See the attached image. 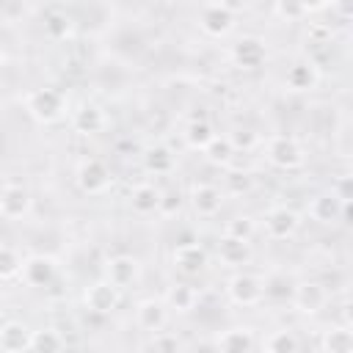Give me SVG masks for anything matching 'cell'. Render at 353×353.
I'll return each instance as SVG.
<instances>
[{
    "label": "cell",
    "instance_id": "obj_25",
    "mask_svg": "<svg viewBox=\"0 0 353 353\" xmlns=\"http://www.w3.org/2000/svg\"><path fill=\"white\" fill-rule=\"evenodd\" d=\"M292 290H295V281L287 276V273H270L268 279H262V298L268 301H292Z\"/></svg>",
    "mask_w": 353,
    "mask_h": 353
},
{
    "label": "cell",
    "instance_id": "obj_18",
    "mask_svg": "<svg viewBox=\"0 0 353 353\" xmlns=\"http://www.w3.org/2000/svg\"><path fill=\"white\" fill-rule=\"evenodd\" d=\"M72 127H74V132H80V135H97V132H102V130L108 127V116H105V110H102L99 105L85 102V105H80V108L74 110Z\"/></svg>",
    "mask_w": 353,
    "mask_h": 353
},
{
    "label": "cell",
    "instance_id": "obj_13",
    "mask_svg": "<svg viewBox=\"0 0 353 353\" xmlns=\"http://www.w3.org/2000/svg\"><path fill=\"white\" fill-rule=\"evenodd\" d=\"M135 323L146 334L163 331L165 323H168V306H165V301H160V298H143L135 306Z\"/></svg>",
    "mask_w": 353,
    "mask_h": 353
},
{
    "label": "cell",
    "instance_id": "obj_20",
    "mask_svg": "<svg viewBox=\"0 0 353 353\" xmlns=\"http://www.w3.org/2000/svg\"><path fill=\"white\" fill-rule=\"evenodd\" d=\"M215 347L218 350H226V353H245V350H254L256 347V339H254V331L251 328H226L223 334H218L215 339Z\"/></svg>",
    "mask_w": 353,
    "mask_h": 353
},
{
    "label": "cell",
    "instance_id": "obj_29",
    "mask_svg": "<svg viewBox=\"0 0 353 353\" xmlns=\"http://www.w3.org/2000/svg\"><path fill=\"white\" fill-rule=\"evenodd\" d=\"M44 33H47L52 41L66 39V36L72 33V19H69V14L61 11V8H50V11L44 14Z\"/></svg>",
    "mask_w": 353,
    "mask_h": 353
},
{
    "label": "cell",
    "instance_id": "obj_3",
    "mask_svg": "<svg viewBox=\"0 0 353 353\" xmlns=\"http://www.w3.org/2000/svg\"><path fill=\"white\" fill-rule=\"evenodd\" d=\"M268 160L270 165L281 168V171H295L303 165L306 154H303V146L298 138L292 135H273L268 141Z\"/></svg>",
    "mask_w": 353,
    "mask_h": 353
},
{
    "label": "cell",
    "instance_id": "obj_39",
    "mask_svg": "<svg viewBox=\"0 0 353 353\" xmlns=\"http://www.w3.org/2000/svg\"><path fill=\"white\" fill-rule=\"evenodd\" d=\"M301 3H303L306 14H312V11H323V8L331 6V0H301Z\"/></svg>",
    "mask_w": 353,
    "mask_h": 353
},
{
    "label": "cell",
    "instance_id": "obj_5",
    "mask_svg": "<svg viewBox=\"0 0 353 353\" xmlns=\"http://www.w3.org/2000/svg\"><path fill=\"white\" fill-rule=\"evenodd\" d=\"M30 210H33V199L28 188L17 182H8L0 188V218L3 221H22L30 215Z\"/></svg>",
    "mask_w": 353,
    "mask_h": 353
},
{
    "label": "cell",
    "instance_id": "obj_12",
    "mask_svg": "<svg viewBox=\"0 0 353 353\" xmlns=\"http://www.w3.org/2000/svg\"><path fill=\"white\" fill-rule=\"evenodd\" d=\"M174 265L185 276H199L207 268V251L199 245V240H185L174 245Z\"/></svg>",
    "mask_w": 353,
    "mask_h": 353
},
{
    "label": "cell",
    "instance_id": "obj_41",
    "mask_svg": "<svg viewBox=\"0 0 353 353\" xmlns=\"http://www.w3.org/2000/svg\"><path fill=\"white\" fill-rule=\"evenodd\" d=\"M0 63H3V50H0Z\"/></svg>",
    "mask_w": 353,
    "mask_h": 353
},
{
    "label": "cell",
    "instance_id": "obj_17",
    "mask_svg": "<svg viewBox=\"0 0 353 353\" xmlns=\"http://www.w3.org/2000/svg\"><path fill=\"white\" fill-rule=\"evenodd\" d=\"M320 74H317V63L312 61H295L287 74H284V88L287 91H295V94H303V91H312L317 85Z\"/></svg>",
    "mask_w": 353,
    "mask_h": 353
},
{
    "label": "cell",
    "instance_id": "obj_6",
    "mask_svg": "<svg viewBox=\"0 0 353 353\" xmlns=\"http://www.w3.org/2000/svg\"><path fill=\"white\" fill-rule=\"evenodd\" d=\"M347 207L350 204H345L339 196H334L331 190H325V193H317V196L309 199L306 212H309L312 221H317L323 226H334V223H339L347 215Z\"/></svg>",
    "mask_w": 353,
    "mask_h": 353
},
{
    "label": "cell",
    "instance_id": "obj_34",
    "mask_svg": "<svg viewBox=\"0 0 353 353\" xmlns=\"http://www.w3.org/2000/svg\"><path fill=\"white\" fill-rule=\"evenodd\" d=\"M223 234L240 237V240H251V237H254V221H251L248 215H237V218H232V221L226 223Z\"/></svg>",
    "mask_w": 353,
    "mask_h": 353
},
{
    "label": "cell",
    "instance_id": "obj_22",
    "mask_svg": "<svg viewBox=\"0 0 353 353\" xmlns=\"http://www.w3.org/2000/svg\"><path fill=\"white\" fill-rule=\"evenodd\" d=\"M163 301H165L168 309L179 312V314H188V312L196 309V303H199V292H196V287H190V284H185V281H176V284L168 287V292H165Z\"/></svg>",
    "mask_w": 353,
    "mask_h": 353
},
{
    "label": "cell",
    "instance_id": "obj_37",
    "mask_svg": "<svg viewBox=\"0 0 353 353\" xmlns=\"http://www.w3.org/2000/svg\"><path fill=\"white\" fill-rule=\"evenodd\" d=\"M331 193L334 196H339L345 204H350V174L345 171V174H339L334 182H331Z\"/></svg>",
    "mask_w": 353,
    "mask_h": 353
},
{
    "label": "cell",
    "instance_id": "obj_7",
    "mask_svg": "<svg viewBox=\"0 0 353 353\" xmlns=\"http://www.w3.org/2000/svg\"><path fill=\"white\" fill-rule=\"evenodd\" d=\"M232 61L237 69L243 72H254L259 66H265L268 61V47L259 36H243L232 44Z\"/></svg>",
    "mask_w": 353,
    "mask_h": 353
},
{
    "label": "cell",
    "instance_id": "obj_32",
    "mask_svg": "<svg viewBox=\"0 0 353 353\" xmlns=\"http://www.w3.org/2000/svg\"><path fill=\"white\" fill-rule=\"evenodd\" d=\"M22 270V256L17 248L11 245H0V281H8L14 276H19Z\"/></svg>",
    "mask_w": 353,
    "mask_h": 353
},
{
    "label": "cell",
    "instance_id": "obj_27",
    "mask_svg": "<svg viewBox=\"0 0 353 353\" xmlns=\"http://www.w3.org/2000/svg\"><path fill=\"white\" fill-rule=\"evenodd\" d=\"M63 347H66V339L61 336V331H55V328L30 331V345H28V350H36V353H55V350H63Z\"/></svg>",
    "mask_w": 353,
    "mask_h": 353
},
{
    "label": "cell",
    "instance_id": "obj_40",
    "mask_svg": "<svg viewBox=\"0 0 353 353\" xmlns=\"http://www.w3.org/2000/svg\"><path fill=\"white\" fill-rule=\"evenodd\" d=\"M215 3H218V6H223V8H229L232 14H237V11H243V8H245V3H248V0H215Z\"/></svg>",
    "mask_w": 353,
    "mask_h": 353
},
{
    "label": "cell",
    "instance_id": "obj_21",
    "mask_svg": "<svg viewBox=\"0 0 353 353\" xmlns=\"http://www.w3.org/2000/svg\"><path fill=\"white\" fill-rule=\"evenodd\" d=\"M157 204H160V188L149 185V182H141L132 188L130 193V210L135 215H154L157 212Z\"/></svg>",
    "mask_w": 353,
    "mask_h": 353
},
{
    "label": "cell",
    "instance_id": "obj_15",
    "mask_svg": "<svg viewBox=\"0 0 353 353\" xmlns=\"http://www.w3.org/2000/svg\"><path fill=\"white\" fill-rule=\"evenodd\" d=\"M190 204L199 218H215L223 207V193H221V188H215L210 182H199L190 190Z\"/></svg>",
    "mask_w": 353,
    "mask_h": 353
},
{
    "label": "cell",
    "instance_id": "obj_24",
    "mask_svg": "<svg viewBox=\"0 0 353 353\" xmlns=\"http://www.w3.org/2000/svg\"><path fill=\"white\" fill-rule=\"evenodd\" d=\"M174 165H176V160H174L171 149H165V146H149L143 152V168L154 176H168L174 171Z\"/></svg>",
    "mask_w": 353,
    "mask_h": 353
},
{
    "label": "cell",
    "instance_id": "obj_4",
    "mask_svg": "<svg viewBox=\"0 0 353 353\" xmlns=\"http://www.w3.org/2000/svg\"><path fill=\"white\" fill-rule=\"evenodd\" d=\"M226 295H229V301L234 303V306H256V303H262L265 298H262V279L256 276V273H245V270H240V273H234L232 279H229V284H226Z\"/></svg>",
    "mask_w": 353,
    "mask_h": 353
},
{
    "label": "cell",
    "instance_id": "obj_11",
    "mask_svg": "<svg viewBox=\"0 0 353 353\" xmlns=\"http://www.w3.org/2000/svg\"><path fill=\"white\" fill-rule=\"evenodd\" d=\"M290 303L303 314H317L328 303V287L320 281H301V284H295Z\"/></svg>",
    "mask_w": 353,
    "mask_h": 353
},
{
    "label": "cell",
    "instance_id": "obj_9",
    "mask_svg": "<svg viewBox=\"0 0 353 353\" xmlns=\"http://www.w3.org/2000/svg\"><path fill=\"white\" fill-rule=\"evenodd\" d=\"M119 298H121V290L116 284H110L108 279L102 281H94L85 292H83V303L91 314H110L116 306H119Z\"/></svg>",
    "mask_w": 353,
    "mask_h": 353
},
{
    "label": "cell",
    "instance_id": "obj_14",
    "mask_svg": "<svg viewBox=\"0 0 353 353\" xmlns=\"http://www.w3.org/2000/svg\"><path fill=\"white\" fill-rule=\"evenodd\" d=\"M199 25H201V30H204L207 36L221 39V36H226V33L234 28V14H232L229 8H223V6H218V3H210V6L201 8Z\"/></svg>",
    "mask_w": 353,
    "mask_h": 353
},
{
    "label": "cell",
    "instance_id": "obj_8",
    "mask_svg": "<svg viewBox=\"0 0 353 353\" xmlns=\"http://www.w3.org/2000/svg\"><path fill=\"white\" fill-rule=\"evenodd\" d=\"M19 276H22V281H25L28 287L44 290V287H50V284L55 281V276H58V262H55L52 256H47V254H33V256L22 259Z\"/></svg>",
    "mask_w": 353,
    "mask_h": 353
},
{
    "label": "cell",
    "instance_id": "obj_19",
    "mask_svg": "<svg viewBox=\"0 0 353 353\" xmlns=\"http://www.w3.org/2000/svg\"><path fill=\"white\" fill-rule=\"evenodd\" d=\"M218 259L226 268H243L251 262V240H240V237H229L223 234L218 243Z\"/></svg>",
    "mask_w": 353,
    "mask_h": 353
},
{
    "label": "cell",
    "instance_id": "obj_30",
    "mask_svg": "<svg viewBox=\"0 0 353 353\" xmlns=\"http://www.w3.org/2000/svg\"><path fill=\"white\" fill-rule=\"evenodd\" d=\"M204 154H207V160L215 163V165H229L232 157H234V141H232L229 135H215V138L204 146Z\"/></svg>",
    "mask_w": 353,
    "mask_h": 353
},
{
    "label": "cell",
    "instance_id": "obj_16",
    "mask_svg": "<svg viewBox=\"0 0 353 353\" xmlns=\"http://www.w3.org/2000/svg\"><path fill=\"white\" fill-rule=\"evenodd\" d=\"M138 276H141V262L132 254H116V256H110V262H108V281L110 284H116L119 290H124V287L135 284Z\"/></svg>",
    "mask_w": 353,
    "mask_h": 353
},
{
    "label": "cell",
    "instance_id": "obj_31",
    "mask_svg": "<svg viewBox=\"0 0 353 353\" xmlns=\"http://www.w3.org/2000/svg\"><path fill=\"white\" fill-rule=\"evenodd\" d=\"M262 345L270 353H295L301 347V342H298V336L292 331H273Z\"/></svg>",
    "mask_w": 353,
    "mask_h": 353
},
{
    "label": "cell",
    "instance_id": "obj_38",
    "mask_svg": "<svg viewBox=\"0 0 353 353\" xmlns=\"http://www.w3.org/2000/svg\"><path fill=\"white\" fill-rule=\"evenodd\" d=\"M331 8H336V14H339L342 19H347L350 11H353V0H331Z\"/></svg>",
    "mask_w": 353,
    "mask_h": 353
},
{
    "label": "cell",
    "instance_id": "obj_26",
    "mask_svg": "<svg viewBox=\"0 0 353 353\" xmlns=\"http://www.w3.org/2000/svg\"><path fill=\"white\" fill-rule=\"evenodd\" d=\"M320 350H328V353H350L353 350V331L350 325H334L323 334L320 339Z\"/></svg>",
    "mask_w": 353,
    "mask_h": 353
},
{
    "label": "cell",
    "instance_id": "obj_10",
    "mask_svg": "<svg viewBox=\"0 0 353 353\" xmlns=\"http://www.w3.org/2000/svg\"><path fill=\"white\" fill-rule=\"evenodd\" d=\"M265 234L270 237V240H290L295 232H298V226H301V218H298V212L295 210H290V207H273V210H268L265 212Z\"/></svg>",
    "mask_w": 353,
    "mask_h": 353
},
{
    "label": "cell",
    "instance_id": "obj_33",
    "mask_svg": "<svg viewBox=\"0 0 353 353\" xmlns=\"http://www.w3.org/2000/svg\"><path fill=\"white\" fill-rule=\"evenodd\" d=\"M179 210H182V193H179V188H165V190H160L157 212L165 215V218H174Z\"/></svg>",
    "mask_w": 353,
    "mask_h": 353
},
{
    "label": "cell",
    "instance_id": "obj_35",
    "mask_svg": "<svg viewBox=\"0 0 353 353\" xmlns=\"http://www.w3.org/2000/svg\"><path fill=\"white\" fill-rule=\"evenodd\" d=\"M276 14L284 22H301L306 17V8L301 0H276Z\"/></svg>",
    "mask_w": 353,
    "mask_h": 353
},
{
    "label": "cell",
    "instance_id": "obj_28",
    "mask_svg": "<svg viewBox=\"0 0 353 353\" xmlns=\"http://www.w3.org/2000/svg\"><path fill=\"white\" fill-rule=\"evenodd\" d=\"M215 138V130L207 119H193L188 127H185V143L193 149V152H204V146Z\"/></svg>",
    "mask_w": 353,
    "mask_h": 353
},
{
    "label": "cell",
    "instance_id": "obj_1",
    "mask_svg": "<svg viewBox=\"0 0 353 353\" xmlns=\"http://www.w3.org/2000/svg\"><path fill=\"white\" fill-rule=\"evenodd\" d=\"M25 113L39 124H55L66 113V97L52 85L33 88L25 94Z\"/></svg>",
    "mask_w": 353,
    "mask_h": 353
},
{
    "label": "cell",
    "instance_id": "obj_36",
    "mask_svg": "<svg viewBox=\"0 0 353 353\" xmlns=\"http://www.w3.org/2000/svg\"><path fill=\"white\" fill-rule=\"evenodd\" d=\"M146 347H149V350H179L182 345H179V339H176L174 334L154 331V334H152V339L146 342Z\"/></svg>",
    "mask_w": 353,
    "mask_h": 353
},
{
    "label": "cell",
    "instance_id": "obj_23",
    "mask_svg": "<svg viewBox=\"0 0 353 353\" xmlns=\"http://www.w3.org/2000/svg\"><path fill=\"white\" fill-rule=\"evenodd\" d=\"M28 345H30V331H28L25 323L8 320V323L0 328V350L17 353V350H28Z\"/></svg>",
    "mask_w": 353,
    "mask_h": 353
},
{
    "label": "cell",
    "instance_id": "obj_2",
    "mask_svg": "<svg viewBox=\"0 0 353 353\" xmlns=\"http://www.w3.org/2000/svg\"><path fill=\"white\" fill-rule=\"evenodd\" d=\"M74 182L85 196H102L110 185H113V171L108 168L105 160L99 157H85L77 171H74Z\"/></svg>",
    "mask_w": 353,
    "mask_h": 353
}]
</instances>
